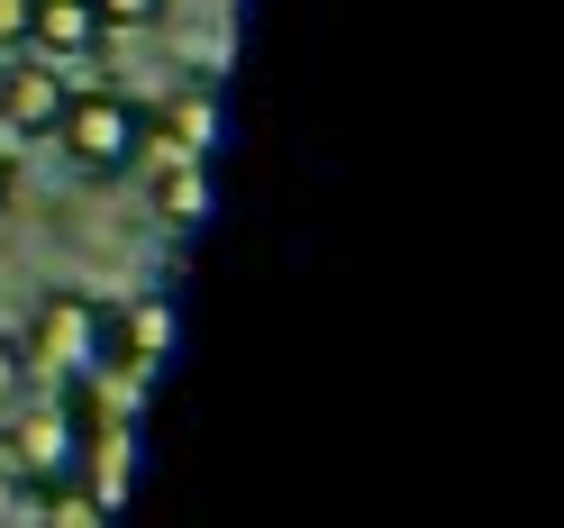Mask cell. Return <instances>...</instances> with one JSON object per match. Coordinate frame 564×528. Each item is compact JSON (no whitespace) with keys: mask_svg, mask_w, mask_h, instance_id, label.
Returning a JSON list of instances; mask_svg holds the SVG:
<instances>
[{"mask_svg":"<svg viewBox=\"0 0 564 528\" xmlns=\"http://www.w3.org/2000/svg\"><path fill=\"white\" fill-rule=\"evenodd\" d=\"M100 419H110V410H100V382H46L37 401L10 410V474H28L37 492L74 483L91 438H100Z\"/></svg>","mask_w":564,"mask_h":528,"instance_id":"obj_1","label":"cell"},{"mask_svg":"<svg viewBox=\"0 0 564 528\" xmlns=\"http://www.w3.org/2000/svg\"><path fill=\"white\" fill-rule=\"evenodd\" d=\"M55 147H64V164H74L83 183H119V173L155 147V110L128 100V91H74L64 119H55Z\"/></svg>","mask_w":564,"mask_h":528,"instance_id":"obj_2","label":"cell"},{"mask_svg":"<svg viewBox=\"0 0 564 528\" xmlns=\"http://www.w3.org/2000/svg\"><path fill=\"white\" fill-rule=\"evenodd\" d=\"M19 356H28V374H46V382H100V374H119V356H110V301L46 292Z\"/></svg>","mask_w":564,"mask_h":528,"instance_id":"obj_3","label":"cell"},{"mask_svg":"<svg viewBox=\"0 0 564 528\" xmlns=\"http://www.w3.org/2000/svg\"><path fill=\"white\" fill-rule=\"evenodd\" d=\"M173 346H183V310H173V292L110 301V356H119V374L155 382V374L173 365Z\"/></svg>","mask_w":564,"mask_h":528,"instance_id":"obj_4","label":"cell"},{"mask_svg":"<svg viewBox=\"0 0 564 528\" xmlns=\"http://www.w3.org/2000/svg\"><path fill=\"white\" fill-rule=\"evenodd\" d=\"M64 100H74V74H55V64L19 55L10 74H0V137H55Z\"/></svg>","mask_w":564,"mask_h":528,"instance_id":"obj_5","label":"cell"},{"mask_svg":"<svg viewBox=\"0 0 564 528\" xmlns=\"http://www.w3.org/2000/svg\"><path fill=\"white\" fill-rule=\"evenodd\" d=\"M110 28H100L91 0H28V55L37 64H100Z\"/></svg>","mask_w":564,"mask_h":528,"instance_id":"obj_6","label":"cell"},{"mask_svg":"<svg viewBox=\"0 0 564 528\" xmlns=\"http://www.w3.org/2000/svg\"><path fill=\"white\" fill-rule=\"evenodd\" d=\"M155 137H164L173 155H200V164H209V137H219V91H209V83L173 91L164 110H155Z\"/></svg>","mask_w":564,"mask_h":528,"instance_id":"obj_7","label":"cell"},{"mask_svg":"<svg viewBox=\"0 0 564 528\" xmlns=\"http://www.w3.org/2000/svg\"><path fill=\"white\" fill-rule=\"evenodd\" d=\"M83 492H91V510L100 519H110L119 502H128V474H137V446H128V429H119V419H100V438H91V455H83Z\"/></svg>","mask_w":564,"mask_h":528,"instance_id":"obj_8","label":"cell"},{"mask_svg":"<svg viewBox=\"0 0 564 528\" xmlns=\"http://www.w3.org/2000/svg\"><path fill=\"white\" fill-rule=\"evenodd\" d=\"M155 219H173V228H200L209 219V164L200 155H173L155 173Z\"/></svg>","mask_w":564,"mask_h":528,"instance_id":"obj_9","label":"cell"},{"mask_svg":"<svg viewBox=\"0 0 564 528\" xmlns=\"http://www.w3.org/2000/svg\"><path fill=\"white\" fill-rule=\"evenodd\" d=\"M37 528H100V510H91V492H83V483H55V492H46V510H37Z\"/></svg>","mask_w":564,"mask_h":528,"instance_id":"obj_10","label":"cell"},{"mask_svg":"<svg viewBox=\"0 0 564 528\" xmlns=\"http://www.w3.org/2000/svg\"><path fill=\"white\" fill-rule=\"evenodd\" d=\"M37 510H46V492L28 483V474L0 465V528H37Z\"/></svg>","mask_w":564,"mask_h":528,"instance_id":"obj_11","label":"cell"},{"mask_svg":"<svg viewBox=\"0 0 564 528\" xmlns=\"http://www.w3.org/2000/svg\"><path fill=\"white\" fill-rule=\"evenodd\" d=\"M91 10H100V28H155L164 0H91Z\"/></svg>","mask_w":564,"mask_h":528,"instance_id":"obj_12","label":"cell"},{"mask_svg":"<svg viewBox=\"0 0 564 528\" xmlns=\"http://www.w3.org/2000/svg\"><path fill=\"white\" fill-rule=\"evenodd\" d=\"M28 401V356H19V337H0V410H19Z\"/></svg>","mask_w":564,"mask_h":528,"instance_id":"obj_13","label":"cell"},{"mask_svg":"<svg viewBox=\"0 0 564 528\" xmlns=\"http://www.w3.org/2000/svg\"><path fill=\"white\" fill-rule=\"evenodd\" d=\"M28 46V0H0V55Z\"/></svg>","mask_w":564,"mask_h":528,"instance_id":"obj_14","label":"cell"},{"mask_svg":"<svg viewBox=\"0 0 564 528\" xmlns=\"http://www.w3.org/2000/svg\"><path fill=\"white\" fill-rule=\"evenodd\" d=\"M0 209H10V147H0Z\"/></svg>","mask_w":564,"mask_h":528,"instance_id":"obj_15","label":"cell"}]
</instances>
